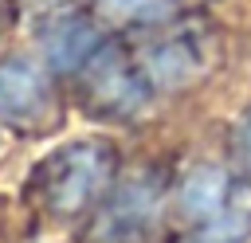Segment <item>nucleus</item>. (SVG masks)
<instances>
[{
    "label": "nucleus",
    "mask_w": 251,
    "mask_h": 243,
    "mask_svg": "<svg viewBox=\"0 0 251 243\" xmlns=\"http://www.w3.org/2000/svg\"><path fill=\"white\" fill-rule=\"evenodd\" d=\"M94 51H98V31H94V24L82 20V16L59 20V24L51 27V35H47V59H51L55 67H63V71L82 67Z\"/></svg>",
    "instance_id": "6"
},
{
    "label": "nucleus",
    "mask_w": 251,
    "mask_h": 243,
    "mask_svg": "<svg viewBox=\"0 0 251 243\" xmlns=\"http://www.w3.org/2000/svg\"><path fill=\"white\" fill-rule=\"evenodd\" d=\"M239 141H243V161H247V169H251V114L243 118V129H239Z\"/></svg>",
    "instance_id": "8"
},
{
    "label": "nucleus",
    "mask_w": 251,
    "mask_h": 243,
    "mask_svg": "<svg viewBox=\"0 0 251 243\" xmlns=\"http://www.w3.org/2000/svg\"><path fill=\"white\" fill-rule=\"evenodd\" d=\"M86 82H90L94 102L102 110H114V114H133L149 98V74H145V67L129 63L122 55L94 51L86 59Z\"/></svg>",
    "instance_id": "2"
},
{
    "label": "nucleus",
    "mask_w": 251,
    "mask_h": 243,
    "mask_svg": "<svg viewBox=\"0 0 251 243\" xmlns=\"http://www.w3.org/2000/svg\"><path fill=\"white\" fill-rule=\"evenodd\" d=\"M51 114V82L31 59L0 63V118L12 125H39Z\"/></svg>",
    "instance_id": "3"
},
{
    "label": "nucleus",
    "mask_w": 251,
    "mask_h": 243,
    "mask_svg": "<svg viewBox=\"0 0 251 243\" xmlns=\"http://www.w3.org/2000/svg\"><path fill=\"white\" fill-rule=\"evenodd\" d=\"M180 208H184L192 219H200L204 227L216 223V219L231 208V180H227V172L216 169V165L192 169V172L184 176V184H180Z\"/></svg>",
    "instance_id": "4"
},
{
    "label": "nucleus",
    "mask_w": 251,
    "mask_h": 243,
    "mask_svg": "<svg viewBox=\"0 0 251 243\" xmlns=\"http://www.w3.org/2000/svg\"><path fill=\"white\" fill-rule=\"evenodd\" d=\"M200 67H204V47L196 39H188V35L161 39L145 55V74H149V82H161V86H180Z\"/></svg>",
    "instance_id": "5"
},
{
    "label": "nucleus",
    "mask_w": 251,
    "mask_h": 243,
    "mask_svg": "<svg viewBox=\"0 0 251 243\" xmlns=\"http://www.w3.org/2000/svg\"><path fill=\"white\" fill-rule=\"evenodd\" d=\"M184 243H220V239H212V235H200V239H184Z\"/></svg>",
    "instance_id": "9"
},
{
    "label": "nucleus",
    "mask_w": 251,
    "mask_h": 243,
    "mask_svg": "<svg viewBox=\"0 0 251 243\" xmlns=\"http://www.w3.org/2000/svg\"><path fill=\"white\" fill-rule=\"evenodd\" d=\"M98 4L118 20H153V16L173 12L176 0H98Z\"/></svg>",
    "instance_id": "7"
},
{
    "label": "nucleus",
    "mask_w": 251,
    "mask_h": 243,
    "mask_svg": "<svg viewBox=\"0 0 251 243\" xmlns=\"http://www.w3.org/2000/svg\"><path fill=\"white\" fill-rule=\"evenodd\" d=\"M114 172V157L94 141H71L39 165V196L51 212L71 216L86 208Z\"/></svg>",
    "instance_id": "1"
}]
</instances>
